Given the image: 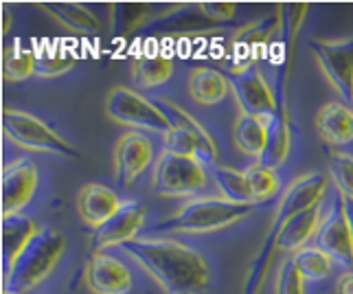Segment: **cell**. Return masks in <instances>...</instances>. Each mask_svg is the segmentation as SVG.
Returning <instances> with one entry per match:
<instances>
[{
  "instance_id": "1",
  "label": "cell",
  "mask_w": 353,
  "mask_h": 294,
  "mask_svg": "<svg viewBox=\"0 0 353 294\" xmlns=\"http://www.w3.org/2000/svg\"><path fill=\"white\" fill-rule=\"evenodd\" d=\"M121 248L137 259L167 294H202L211 281L209 262L187 244L145 237L128 242Z\"/></svg>"
},
{
  "instance_id": "2",
  "label": "cell",
  "mask_w": 353,
  "mask_h": 294,
  "mask_svg": "<svg viewBox=\"0 0 353 294\" xmlns=\"http://www.w3.org/2000/svg\"><path fill=\"white\" fill-rule=\"evenodd\" d=\"M325 189H327V178L323 174H319V171H312V174L296 178L285 189V193L281 195L276 211L272 215V224L268 228L261 246H259L257 255H254V259L248 266V275H246V281H243V294H259L261 292L263 281L268 277V268H270L272 255L276 251L279 233H281V228L294 215L319 206L325 195Z\"/></svg>"
},
{
  "instance_id": "3",
  "label": "cell",
  "mask_w": 353,
  "mask_h": 294,
  "mask_svg": "<svg viewBox=\"0 0 353 294\" xmlns=\"http://www.w3.org/2000/svg\"><path fill=\"white\" fill-rule=\"evenodd\" d=\"M66 248V239L55 228H40L16 262L5 273V292L27 294L53 273Z\"/></svg>"
},
{
  "instance_id": "4",
  "label": "cell",
  "mask_w": 353,
  "mask_h": 294,
  "mask_svg": "<svg viewBox=\"0 0 353 294\" xmlns=\"http://www.w3.org/2000/svg\"><path fill=\"white\" fill-rule=\"evenodd\" d=\"M252 213V204H235L224 198H215V195H202V198H193L185 202L180 209L156 224L154 231L165 233H211L220 231L230 224L241 222L243 217Z\"/></svg>"
},
{
  "instance_id": "5",
  "label": "cell",
  "mask_w": 353,
  "mask_h": 294,
  "mask_svg": "<svg viewBox=\"0 0 353 294\" xmlns=\"http://www.w3.org/2000/svg\"><path fill=\"white\" fill-rule=\"evenodd\" d=\"M307 5L303 3H288L276 7L279 16V27L272 35L270 44L265 48V57L276 70L274 77V97L279 104H285V88H288V77L292 72V59H294V46L299 31L303 27V20L307 16Z\"/></svg>"
},
{
  "instance_id": "6",
  "label": "cell",
  "mask_w": 353,
  "mask_h": 294,
  "mask_svg": "<svg viewBox=\"0 0 353 294\" xmlns=\"http://www.w3.org/2000/svg\"><path fill=\"white\" fill-rule=\"evenodd\" d=\"M3 132L9 141H14L22 150L57 154L64 158L79 156L75 147L64 137H59L51 126H46L42 119L31 112H24V110H16L9 106L3 110Z\"/></svg>"
},
{
  "instance_id": "7",
  "label": "cell",
  "mask_w": 353,
  "mask_h": 294,
  "mask_svg": "<svg viewBox=\"0 0 353 294\" xmlns=\"http://www.w3.org/2000/svg\"><path fill=\"white\" fill-rule=\"evenodd\" d=\"M152 187L156 195H163V198L196 195L206 187L204 163L196 156L163 152L156 158Z\"/></svg>"
},
{
  "instance_id": "8",
  "label": "cell",
  "mask_w": 353,
  "mask_h": 294,
  "mask_svg": "<svg viewBox=\"0 0 353 294\" xmlns=\"http://www.w3.org/2000/svg\"><path fill=\"white\" fill-rule=\"evenodd\" d=\"M105 115L110 117L114 124L134 128L141 132H156L165 134L172 130L163 110L154 101L145 99L137 90L128 88V86H114L105 97Z\"/></svg>"
},
{
  "instance_id": "9",
  "label": "cell",
  "mask_w": 353,
  "mask_h": 294,
  "mask_svg": "<svg viewBox=\"0 0 353 294\" xmlns=\"http://www.w3.org/2000/svg\"><path fill=\"white\" fill-rule=\"evenodd\" d=\"M310 51L325 72L332 88L347 104H353V38L345 40H319L310 42Z\"/></svg>"
},
{
  "instance_id": "10",
  "label": "cell",
  "mask_w": 353,
  "mask_h": 294,
  "mask_svg": "<svg viewBox=\"0 0 353 294\" xmlns=\"http://www.w3.org/2000/svg\"><path fill=\"white\" fill-rule=\"evenodd\" d=\"M316 246L327 253L332 259L345 268H353V235L345 211L343 193H336L332 206L325 217H321L319 231H316Z\"/></svg>"
},
{
  "instance_id": "11",
  "label": "cell",
  "mask_w": 353,
  "mask_h": 294,
  "mask_svg": "<svg viewBox=\"0 0 353 294\" xmlns=\"http://www.w3.org/2000/svg\"><path fill=\"white\" fill-rule=\"evenodd\" d=\"M230 92L241 110V115H250L257 119H268L279 110L272 86L263 79V72L252 66L248 70H237L228 75Z\"/></svg>"
},
{
  "instance_id": "12",
  "label": "cell",
  "mask_w": 353,
  "mask_h": 294,
  "mask_svg": "<svg viewBox=\"0 0 353 294\" xmlns=\"http://www.w3.org/2000/svg\"><path fill=\"white\" fill-rule=\"evenodd\" d=\"M279 27V16L272 18H259L254 22L243 24V27L233 35V66L230 72L248 70L265 57V48L270 44L272 35Z\"/></svg>"
},
{
  "instance_id": "13",
  "label": "cell",
  "mask_w": 353,
  "mask_h": 294,
  "mask_svg": "<svg viewBox=\"0 0 353 294\" xmlns=\"http://www.w3.org/2000/svg\"><path fill=\"white\" fill-rule=\"evenodd\" d=\"M154 161V145L141 132H128L114 147V178L119 187H130Z\"/></svg>"
},
{
  "instance_id": "14",
  "label": "cell",
  "mask_w": 353,
  "mask_h": 294,
  "mask_svg": "<svg viewBox=\"0 0 353 294\" xmlns=\"http://www.w3.org/2000/svg\"><path fill=\"white\" fill-rule=\"evenodd\" d=\"M38 189V167L31 158H16L3 169V215L20 213Z\"/></svg>"
},
{
  "instance_id": "15",
  "label": "cell",
  "mask_w": 353,
  "mask_h": 294,
  "mask_svg": "<svg viewBox=\"0 0 353 294\" xmlns=\"http://www.w3.org/2000/svg\"><path fill=\"white\" fill-rule=\"evenodd\" d=\"M145 226V209L139 202H123L121 209L108 219L105 224L92 231V248L103 251L110 246H123L128 242H134L139 231Z\"/></svg>"
},
{
  "instance_id": "16",
  "label": "cell",
  "mask_w": 353,
  "mask_h": 294,
  "mask_svg": "<svg viewBox=\"0 0 353 294\" xmlns=\"http://www.w3.org/2000/svg\"><path fill=\"white\" fill-rule=\"evenodd\" d=\"M86 281L92 294H128L132 290V275L128 266L101 251L90 257L86 266Z\"/></svg>"
},
{
  "instance_id": "17",
  "label": "cell",
  "mask_w": 353,
  "mask_h": 294,
  "mask_svg": "<svg viewBox=\"0 0 353 294\" xmlns=\"http://www.w3.org/2000/svg\"><path fill=\"white\" fill-rule=\"evenodd\" d=\"M75 204L83 222L92 228H99L121 209L123 202L119 200V195L110 187L99 185V182H88L77 191Z\"/></svg>"
},
{
  "instance_id": "18",
  "label": "cell",
  "mask_w": 353,
  "mask_h": 294,
  "mask_svg": "<svg viewBox=\"0 0 353 294\" xmlns=\"http://www.w3.org/2000/svg\"><path fill=\"white\" fill-rule=\"evenodd\" d=\"M158 108L163 110V115L167 117L169 126L172 128H180L185 130L189 137L196 141V147H198V158L209 167H215V161H217V143L213 141L211 132L206 130L196 117H191L185 108H180L178 104L169 101V99H161L156 104Z\"/></svg>"
},
{
  "instance_id": "19",
  "label": "cell",
  "mask_w": 353,
  "mask_h": 294,
  "mask_svg": "<svg viewBox=\"0 0 353 294\" xmlns=\"http://www.w3.org/2000/svg\"><path fill=\"white\" fill-rule=\"evenodd\" d=\"M290 145H292V134H290L285 104H279L276 112L265 119V147L257 163L265 169L276 171L288 161Z\"/></svg>"
},
{
  "instance_id": "20",
  "label": "cell",
  "mask_w": 353,
  "mask_h": 294,
  "mask_svg": "<svg viewBox=\"0 0 353 294\" xmlns=\"http://www.w3.org/2000/svg\"><path fill=\"white\" fill-rule=\"evenodd\" d=\"M319 137L330 145H347L353 141V110L343 101L325 104L316 115Z\"/></svg>"
},
{
  "instance_id": "21",
  "label": "cell",
  "mask_w": 353,
  "mask_h": 294,
  "mask_svg": "<svg viewBox=\"0 0 353 294\" xmlns=\"http://www.w3.org/2000/svg\"><path fill=\"white\" fill-rule=\"evenodd\" d=\"M40 226L33 222L31 217L14 213V215H3V264L5 273L16 262V257L24 251V246L38 235Z\"/></svg>"
},
{
  "instance_id": "22",
  "label": "cell",
  "mask_w": 353,
  "mask_h": 294,
  "mask_svg": "<svg viewBox=\"0 0 353 294\" xmlns=\"http://www.w3.org/2000/svg\"><path fill=\"white\" fill-rule=\"evenodd\" d=\"M230 90L228 77L222 75L220 70L200 66L193 68L189 75V92L193 97V101L200 106H215L220 104Z\"/></svg>"
},
{
  "instance_id": "23",
  "label": "cell",
  "mask_w": 353,
  "mask_h": 294,
  "mask_svg": "<svg viewBox=\"0 0 353 294\" xmlns=\"http://www.w3.org/2000/svg\"><path fill=\"white\" fill-rule=\"evenodd\" d=\"M321 224V204L314 206L310 211H303L299 215H294L290 222L281 228L276 239V251L283 253H296L301 248H305V244L310 237L316 235Z\"/></svg>"
},
{
  "instance_id": "24",
  "label": "cell",
  "mask_w": 353,
  "mask_h": 294,
  "mask_svg": "<svg viewBox=\"0 0 353 294\" xmlns=\"http://www.w3.org/2000/svg\"><path fill=\"white\" fill-rule=\"evenodd\" d=\"M156 24L163 31L172 33H196L215 27V22L204 14L200 5H176L172 11L158 18Z\"/></svg>"
},
{
  "instance_id": "25",
  "label": "cell",
  "mask_w": 353,
  "mask_h": 294,
  "mask_svg": "<svg viewBox=\"0 0 353 294\" xmlns=\"http://www.w3.org/2000/svg\"><path fill=\"white\" fill-rule=\"evenodd\" d=\"M42 9L53 16L59 24L77 33H99L101 24L83 5L75 3H44Z\"/></svg>"
},
{
  "instance_id": "26",
  "label": "cell",
  "mask_w": 353,
  "mask_h": 294,
  "mask_svg": "<svg viewBox=\"0 0 353 294\" xmlns=\"http://www.w3.org/2000/svg\"><path fill=\"white\" fill-rule=\"evenodd\" d=\"M233 141L241 154L259 161L265 147V121L250 115H239L233 126Z\"/></svg>"
},
{
  "instance_id": "27",
  "label": "cell",
  "mask_w": 353,
  "mask_h": 294,
  "mask_svg": "<svg viewBox=\"0 0 353 294\" xmlns=\"http://www.w3.org/2000/svg\"><path fill=\"white\" fill-rule=\"evenodd\" d=\"M174 75V62L169 57L156 53V55H141L132 64V79L141 88H154V86L165 84Z\"/></svg>"
},
{
  "instance_id": "28",
  "label": "cell",
  "mask_w": 353,
  "mask_h": 294,
  "mask_svg": "<svg viewBox=\"0 0 353 294\" xmlns=\"http://www.w3.org/2000/svg\"><path fill=\"white\" fill-rule=\"evenodd\" d=\"M211 169H213V180H215V185H217V189H220L224 200L235 202V204H254L248 180H246V176H243V171L222 167V165H215Z\"/></svg>"
},
{
  "instance_id": "29",
  "label": "cell",
  "mask_w": 353,
  "mask_h": 294,
  "mask_svg": "<svg viewBox=\"0 0 353 294\" xmlns=\"http://www.w3.org/2000/svg\"><path fill=\"white\" fill-rule=\"evenodd\" d=\"M301 277L305 281H321L327 279L334 271V259L327 253H323L319 246H305L292 255Z\"/></svg>"
},
{
  "instance_id": "30",
  "label": "cell",
  "mask_w": 353,
  "mask_h": 294,
  "mask_svg": "<svg viewBox=\"0 0 353 294\" xmlns=\"http://www.w3.org/2000/svg\"><path fill=\"white\" fill-rule=\"evenodd\" d=\"M31 75H35V53L14 42L3 55V77L7 81H22Z\"/></svg>"
},
{
  "instance_id": "31",
  "label": "cell",
  "mask_w": 353,
  "mask_h": 294,
  "mask_svg": "<svg viewBox=\"0 0 353 294\" xmlns=\"http://www.w3.org/2000/svg\"><path fill=\"white\" fill-rule=\"evenodd\" d=\"M243 176L248 180V187H250V193H252V200L254 204L259 202H265L276 195L279 191V178H276V171L272 169H265L261 167L259 163H252L243 169Z\"/></svg>"
},
{
  "instance_id": "32",
  "label": "cell",
  "mask_w": 353,
  "mask_h": 294,
  "mask_svg": "<svg viewBox=\"0 0 353 294\" xmlns=\"http://www.w3.org/2000/svg\"><path fill=\"white\" fill-rule=\"evenodd\" d=\"M154 7L145 3H125L112 7V24L119 33H130L139 29L143 22L152 20Z\"/></svg>"
},
{
  "instance_id": "33",
  "label": "cell",
  "mask_w": 353,
  "mask_h": 294,
  "mask_svg": "<svg viewBox=\"0 0 353 294\" xmlns=\"http://www.w3.org/2000/svg\"><path fill=\"white\" fill-rule=\"evenodd\" d=\"M330 174L336 189L353 200V156L347 152H330Z\"/></svg>"
},
{
  "instance_id": "34",
  "label": "cell",
  "mask_w": 353,
  "mask_h": 294,
  "mask_svg": "<svg viewBox=\"0 0 353 294\" xmlns=\"http://www.w3.org/2000/svg\"><path fill=\"white\" fill-rule=\"evenodd\" d=\"M75 66V59L64 51H53L46 48L42 53H35V75L38 77H57L68 72Z\"/></svg>"
},
{
  "instance_id": "35",
  "label": "cell",
  "mask_w": 353,
  "mask_h": 294,
  "mask_svg": "<svg viewBox=\"0 0 353 294\" xmlns=\"http://www.w3.org/2000/svg\"><path fill=\"white\" fill-rule=\"evenodd\" d=\"M303 284H305V279L301 277L294 259L290 257V259H285L281 266H279L274 294H305V286Z\"/></svg>"
},
{
  "instance_id": "36",
  "label": "cell",
  "mask_w": 353,
  "mask_h": 294,
  "mask_svg": "<svg viewBox=\"0 0 353 294\" xmlns=\"http://www.w3.org/2000/svg\"><path fill=\"white\" fill-rule=\"evenodd\" d=\"M165 152H172V154H180V156H196L198 158V147L196 141H193L185 130L180 128H172L165 137Z\"/></svg>"
},
{
  "instance_id": "37",
  "label": "cell",
  "mask_w": 353,
  "mask_h": 294,
  "mask_svg": "<svg viewBox=\"0 0 353 294\" xmlns=\"http://www.w3.org/2000/svg\"><path fill=\"white\" fill-rule=\"evenodd\" d=\"M200 7L215 24L217 22H228L230 18L235 16V9H237L233 3H200Z\"/></svg>"
},
{
  "instance_id": "38",
  "label": "cell",
  "mask_w": 353,
  "mask_h": 294,
  "mask_svg": "<svg viewBox=\"0 0 353 294\" xmlns=\"http://www.w3.org/2000/svg\"><path fill=\"white\" fill-rule=\"evenodd\" d=\"M336 294H353V273H343L338 277Z\"/></svg>"
},
{
  "instance_id": "39",
  "label": "cell",
  "mask_w": 353,
  "mask_h": 294,
  "mask_svg": "<svg viewBox=\"0 0 353 294\" xmlns=\"http://www.w3.org/2000/svg\"><path fill=\"white\" fill-rule=\"evenodd\" d=\"M345 211H347V219H349V226H351V235H353V200L351 198H345Z\"/></svg>"
},
{
  "instance_id": "40",
  "label": "cell",
  "mask_w": 353,
  "mask_h": 294,
  "mask_svg": "<svg viewBox=\"0 0 353 294\" xmlns=\"http://www.w3.org/2000/svg\"><path fill=\"white\" fill-rule=\"evenodd\" d=\"M9 20H11L9 11H5V16H3V33H7V29H9Z\"/></svg>"
},
{
  "instance_id": "41",
  "label": "cell",
  "mask_w": 353,
  "mask_h": 294,
  "mask_svg": "<svg viewBox=\"0 0 353 294\" xmlns=\"http://www.w3.org/2000/svg\"><path fill=\"white\" fill-rule=\"evenodd\" d=\"M5 294H16V292H5Z\"/></svg>"
}]
</instances>
